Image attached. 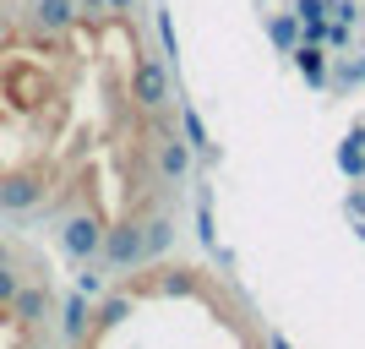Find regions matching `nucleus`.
Listing matches in <instances>:
<instances>
[{
	"label": "nucleus",
	"mask_w": 365,
	"mask_h": 349,
	"mask_svg": "<svg viewBox=\"0 0 365 349\" xmlns=\"http://www.w3.org/2000/svg\"><path fill=\"white\" fill-rule=\"evenodd\" d=\"M180 137L191 153H213V137H207V126H202V115L191 104H180Z\"/></svg>",
	"instance_id": "13"
},
{
	"label": "nucleus",
	"mask_w": 365,
	"mask_h": 349,
	"mask_svg": "<svg viewBox=\"0 0 365 349\" xmlns=\"http://www.w3.org/2000/svg\"><path fill=\"white\" fill-rule=\"evenodd\" d=\"M49 181L44 169H16V175H0V213H33L44 202Z\"/></svg>",
	"instance_id": "2"
},
{
	"label": "nucleus",
	"mask_w": 365,
	"mask_h": 349,
	"mask_svg": "<svg viewBox=\"0 0 365 349\" xmlns=\"http://www.w3.org/2000/svg\"><path fill=\"white\" fill-rule=\"evenodd\" d=\"M61 333H66V344H82V338L93 333V300L82 295V289L66 295V305H61Z\"/></svg>",
	"instance_id": "6"
},
{
	"label": "nucleus",
	"mask_w": 365,
	"mask_h": 349,
	"mask_svg": "<svg viewBox=\"0 0 365 349\" xmlns=\"http://www.w3.org/2000/svg\"><path fill=\"white\" fill-rule=\"evenodd\" d=\"M16 284H22V278L11 273V262H0V311H6V305H11V295H16Z\"/></svg>",
	"instance_id": "19"
},
{
	"label": "nucleus",
	"mask_w": 365,
	"mask_h": 349,
	"mask_svg": "<svg viewBox=\"0 0 365 349\" xmlns=\"http://www.w3.org/2000/svg\"><path fill=\"white\" fill-rule=\"evenodd\" d=\"M294 71L311 82V88H327V61H333V49H322V44H294Z\"/></svg>",
	"instance_id": "7"
},
{
	"label": "nucleus",
	"mask_w": 365,
	"mask_h": 349,
	"mask_svg": "<svg viewBox=\"0 0 365 349\" xmlns=\"http://www.w3.org/2000/svg\"><path fill=\"white\" fill-rule=\"evenodd\" d=\"M327 16L344 22V28H354V22H360V6H354V0H327Z\"/></svg>",
	"instance_id": "17"
},
{
	"label": "nucleus",
	"mask_w": 365,
	"mask_h": 349,
	"mask_svg": "<svg viewBox=\"0 0 365 349\" xmlns=\"http://www.w3.org/2000/svg\"><path fill=\"white\" fill-rule=\"evenodd\" d=\"M131 98H137V109H164L169 104V71H164V61L142 55V61L131 66Z\"/></svg>",
	"instance_id": "4"
},
{
	"label": "nucleus",
	"mask_w": 365,
	"mask_h": 349,
	"mask_svg": "<svg viewBox=\"0 0 365 349\" xmlns=\"http://www.w3.org/2000/svg\"><path fill=\"white\" fill-rule=\"evenodd\" d=\"M33 22H38V33H66L76 22V0H38Z\"/></svg>",
	"instance_id": "8"
},
{
	"label": "nucleus",
	"mask_w": 365,
	"mask_h": 349,
	"mask_svg": "<svg viewBox=\"0 0 365 349\" xmlns=\"http://www.w3.org/2000/svg\"><path fill=\"white\" fill-rule=\"evenodd\" d=\"M22 349H49V344H22Z\"/></svg>",
	"instance_id": "26"
},
{
	"label": "nucleus",
	"mask_w": 365,
	"mask_h": 349,
	"mask_svg": "<svg viewBox=\"0 0 365 349\" xmlns=\"http://www.w3.org/2000/svg\"><path fill=\"white\" fill-rule=\"evenodd\" d=\"M131 317V295H104V300L93 305V333H109V328H120Z\"/></svg>",
	"instance_id": "11"
},
{
	"label": "nucleus",
	"mask_w": 365,
	"mask_h": 349,
	"mask_svg": "<svg viewBox=\"0 0 365 349\" xmlns=\"http://www.w3.org/2000/svg\"><path fill=\"white\" fill-rule=\"evenodd\" d=\"M109 11H131V6H137V0H104Z\"/></svg>",
	"instance_id": "25"
},
{
	"label": "nucleus",
	"mask_w": 365,
	"mask_h": 349,
	"mask_svg": "<svg viewBox=\"0 0 365 349\" xmlns=\"http://www.w3.org/2000/svg\"><path fill=\"white\" fill-rule=\"evenodd\" d=\"M76 289H82L88 300H98V295H104V278H98V273H82V278H76Z\"/></svg>",
	"instance_id": "21"
},
{
	"label": "nucleus",
	"mask_w": 365,
	"mask_h": 349,
	"mask_svg": "<svg viewBox=\"0 0 365 349\" xmlns=\"http://www.w3.org/2000/svg\"><path fill=\"white\" fill-rule=\"evenodd\" d=\"M349 213H354V218H365V186L360 181L349 186Z\"/></svg>",
	"instance_id": "22"
},
{
	"label": "nucleus",
	"mask_w": 365,
	"mask_h": 349,
	"mask_svg": "<svg viewBox=\"0 0 365 349\" xmlns=\"http://www.w3.org/2000/svg\"><path fill=\"white\" fill-rule=\"evenodd\" d=\"M344 82H365V55H360V61H349V66H344Z\"/></svg>",
	"instance_id": "24"
},
{
	"label": "nucleus",
	"mask_w": 365,
	"mask_h": 349,
	"mask_svg": "<svg viewBox=\"0 0 365 349\" xmlns=\"http://www.w3.org/2000/svg\"><path fill=\"white\" fill-rule=\"evenodd\" d=\"M267 39H273L284 55H289L294 44H300V16L294 11H278V16H267Z\"/></svg>",
	"instance_id": "14"
},
{
	"label": "nucleus",
	"mask_w": 365,
	"mask_h": 349,
	"mask_svg": "<svg viewBox=\"0 0 365 349\" xmlns=\"http://www.w3.org/2000/svg\"><path fill=\"white\" fill-rule=\"evenodd\" d=\"M6 317L22 322V328H38L49 317V284H16L11 305H6Z\"/></svg>",
	"instance_id": "5"
},
{
	"label": "nucleus",
	"mask_w": 365,
	"mask_h": 349,
	"mask_svg": "<svg viewBox=\"0 0 365 349\" xmlns=\"http://www.w3.org/2000/svg\"><path fill=\"white\" fill-rule=\"evenodd\" d=\"M0 262H6V241H0Z\"/></svg>",
	"instance_id": "27"
},
{
	"label": "nucleus",
	"mask_w": 365,
	"mask_h": 349,
	"mask_svg": "<svg viewBox=\"0 0 365 349\" xmlns=\"http://www.w3.org/2000/svg\"><path fill=\"white\" fill-rule=\"evenodd\" d=\"M169 241H175V224H169V218H148V224H142V262L164 257Z\"/></svg>",
	"instance_id": "12"
},
{
	"label": "nucleus",
	"mask_w": 365,
	"mask_h": 349,
	"mask_svg": "<svg viewBox=\"0 0 365 349\" xmlns=\"http://www.w3.org/2000/svg\"><path fill=\"white\" fill-rule=\"evenodd\" d=\"M98 257H104L115 273H131V268H142V224H137V218H125V224L104 229Z\"/></svg>",
	"instance_id": "1"
},
{
	"label": "nucleus",
	"mask_w": 365,
	"mask_h": 349,
	"mask_svg": "<svg viewBox=\"0 0 365 349\" xmlns=\"http://www.w3.org/2000/svg\"><path fill=\"white\" fill-rule=\"evenodd\" d=\"M338 169L349 181H365V126H349V137L338 142Z\"/></svg>",
	"instance_id": "9"
},
{
	"label": "nucleus",
	"mask_w": 365,
	"mask_h": 349,
	"mask_svg": "<svg viewBox=\"0 0 365 349\" xmlns=\"http://www.w3.org/2000/svg\"><path fill=\"white\" fill-rule=\"evenodd\" d=\"M98 241H104V224H98L93 213H71V218L61 224V251L71 262H82V268L98 257Z\"/></svg>",
	"instance_id": "3"
},
{
	"label": "nucleus",
	"mask_w": 365,
	"mask_h": 349,
	"mask_svg": "<svg viewBox=\"0 0 365 349\" xmlns=\"http://www.w3.org/2000/svg\"><path fill=\"white\" fill-rule=\"evenodd\" d=\"M158 39H164V49H169V55H180V39H175V22H169L164 11H158Z\"/></svg>",
	"instance_id": "20"
},
{
	"label": "nucleus",
	"mask_w": 365,
	"mask_h": 349,
	"mask_svg": "<svg viewBox=\"0 0 365 349\" xmlns=\"http://www.w3.org/2000/svg\"><path fill=\"white\" fill-rule=\"evenodd\" d=\"M158 169H164L169 181H185V169H191V148H185V137H164V142H158Z\"/></svg>",
	"instance_id": "10"
},
{
	"label": "nucleus",
	"mask_w": 365,
	"mask_h": 349,
	"mask_svg": "<svg viewBox=\"0 0 365 349\" xmlns=\"http://www.w3.org/2000/svg\"><path fill=\"white\" fill-rule=\"evenodd\" d=\"M104 11H109L104 0H76V16H104Z\"/></svg>",
	"instance_id": "23"
},
{
	"label": "nucleus",
	"mask_w": 365,
	"mask_h": 349,
	"mask_svg": "<svg viewBox=\"0 0 365 349\" xmlns=\"http://www.w3.org/2000/svg\"><path fill=\"white\" fill-rule=\"evenodd\" d=\"M289 11L300 16V22H327V0H294Z\"/></svg>",
	"instance_id": "18"
},
{
	"label": "nucleus",
	"mask_w": 365,
	"mask_h": 349,
	"mask_svg": "<svg viewBox=\"0 0 365 349\" xmlns=\"http://www.w3.org/2000/svg\"><path fill=\"white\" fill-rule=\"evenodd\" d=\"M197 235H202V246H207V251H218V229H213V202H207V197L197 202Z\"/></svg>",
	"instance_id": "16"
},
{
	"label": "nucleus",
	"mask_w": 365,
	"mask_h": 349,
	"mask_svg": "<svg viewBox=\"0 0 365 349\" xmlns=\"http://www.w3.org/2000/svg\"><path fill=\"white\" fill-rule=\"evenodd\" d=\"M153 289H158V295H197V273H191V268H164Z\"/></svg>",
	"instance_id": "15"
}]
</instances>
